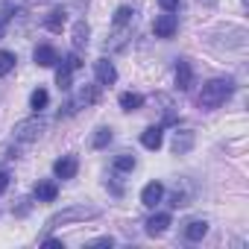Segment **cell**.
Returning <instances> with one entry per match:
<instances>
[{
    "label": "cell",
    "mask_w": 249,
    "mask_h": 249,
    "mask_svg": "<svg viewBox=\"0 0 249 249\" xmlns=\"http://www.w3.org/2000/svg\"><path fill=\"white\" fill-rule=\"evenodd\" d=\"M159 6H161L164 12H176V9H179V0H159Z\"/></svg>",
    "instance_id": "d4e9b609"
},
{
    "label": "cell",
    "mask_w": 249,
    "mask_h": 249,
    "mask_svg": "<svg viewBox=\"0 0 249 249\" xmlns=\"http://www.w3.org/2000/svg\"><path fill=\"white\" fill-rule=\"evenodd\" d=\"M6 185H9V173H6V170H0V194L6 191Z\"/></svg>",
    "instance_id": "4316f807"
},
{
    "label": "cell",
    "mask_w": 249,
    "mask_h": 249,
    "mask_svg": "<svg viewBox=\"0 0 249 249\" xmlns=\"http://www.w3.org/2000/svg\"><path fill=\"white\" fill-rule=\"evenodd\" d=\"M88 36H91L88 24H85V21H76V24H73V47H76V50L88 47Z\"/></svg>",
    "instance_id": "2e32d148"
},
{
    "label": "cell",
    "mask_w": 249,
    "mask_h": 249,
    "mask_svg": "<svg viewBox=\"0 0 249 249\" xmlns=\"http://www.w3.org/2000/svg\"><path fill=\"white\" fill-rule=\"evenodd\" d=\"M191 147H194V132H191V129L176 132V138H173V153H176V156H185Z\"/></svg>",
    "instance_id": "5bb4252c"
},
{
    "label": "cell",
    "mask_w": 249,
    "mask_h": 249,
    "mask_svg": "<svg viewBox=\"0 0 249 249\" xmlns=\"http://www.w3.org/2000/svg\"><path fill=\"white\" fill-rule=\"evenodd\" d=\"M231 91H234V82H231V79H211V82L202 85L196 103H199V108H208V111H211V108L223 106V103L231 97Z\"/></svg>",
    "instance_id": "6da1fadb"
},
{
    "label": "cell",
    "mask_w": 249,
    "mask_h": 249,
    "mask_svg": "<svg viewBox=\"0 0 249 249\" xmlns=\"http://www.w3.org/2000/svg\"><path fill=\"white\" fill-rule=\"evenodd\" d=\"M79 65H82V62H79L76 53H71V56L62 62V68L56 71V85H59V91H68V88H71V76H73V71H76Z\"/></svg>",
    "instance_id": "5b68a950"
},
{
    "label": "cell",
    "mask_w": 249,
    "mask_h": 249,
    "mask_svg": "<svg viewBox=\"0 0 249 249\" xmlns=\"http://www.w3.org/2000/svg\"><path fill=\"white\" fill-rule=\"evenodd\" d=\"M191 85H194V68H191V62L179 59L176 62V88L179 91H191Z\"/></svg>",
    "instance_id": "9c48e42d"
},
{
    "label": "cell",
    "mask_w": 249,
    "mask_h": 249,
    "mask_svg": "<svg viewBox=\"0 0 249 249\" xmlns=\"http://www.w3.org/2000/svg\"><path fill=\"white\" fill-rule=\"evenodd\" d=\"M44 246H50V249H65V243H62L59 237H47V240H44Z\"/></svg>",
    "instance_id": "484cf974"
},
{
    "label": "cell",
    "mask_w": 249,
    "mask_h": 249,
    "mask_svg": "<svg viewBox=\"0 0 249 249\" xmlns=\"http://www.w3.org/2000/svg\"><path fill=\"white\" fill-rule=\"evenodd\" d=\"M135 164H138V161H135V156H129V153H123V156L114 159V170H117V173H132Z\"/></svg>",
    "instance_id": "44dd1931"
},
{
    "label": "cell",
    "mask_w": 249,
    "mask_h": 249,
    "mask_svg": "<svg viewBox=\"0 0 249 249\" xmlns=\"http://www.w3.org/2000/svg\"><path fill=\"white\" fill-rule=\"evenodd\" d=\"M132 21H135V9H132V6H120V9L114 12V18H111L114 27H126V24H132Z\"/></svg>",
    "instance_id": "ffe728a7"
},
{
    "label": "cell",
    "mask_w": 249,
    "mask_h": 249,
    "mask_svg": "<svg viewBox=\"0 0 249 249\" xmlns=\"http://www.w3.org/2000/svg\"><path fill=\"white\" fill-rule=\"evenodd\" d=\"M176 30H179V21H176L173 12H164V15H159V18L153 21V33H156V38H173Z\"/></svg>",
    "instance_id": "277c9868"
},
{
    "label": "cell",
    "mask_w": 249,
    "mask_h": 249,
    "mask_svg": "<svg viewBox=\"0 0 249 249\" xmlns=\"http://www.w3.org/2000/svg\"><path fill=\"white\" fill-rule=\"evenodd\" d=\"M167 229H170V214H164V211H161V214H153V217L147 220V234H150V237H159V234H164Z\"/></svg>",
    "instance_id": "7c38bea8"
},
{
    "label": "cell",
    "mask_w": 249,
    "mask_h": 249,
    "mask_svg": "<svg viewBox=\"0 0 249 249\" xmlns=\"http://www.w3.org/2000/svg\"><path fill=\"white\" fill-rule=\"evenodd\" d=\"M12 132H15V141H36V138L44 132V120L36 114V117H30V120H21Z\"/></svg>",
    "instance_id": "3957f363"
},
{
    "label": "cell",
    "mask_w": 249,
    "mask_h": 249,
    "mask_svg": "<svg viewBox=\"0 0 249 249\" xmlns=\"http://www.w3.org/2000/svg\"><path fill=\"white\" fill-rule=\"evenodd\" d=\"M76 170H79V159H76V156H62V159H56V164H53V173H56L59 179H73Z\"/></svg>",
    "instance_id": "ba28073f"
},
{
    "label": "cell",
    "mask_w": 249,
    "mask_h": 249,
    "mask_svg": "<svg viewBox=\"0 0 249 249\" xmlns=\"http://www.w3.org/2000/svg\"><path fill=\"white\" fill-rule=\"evenodd\" d=\"M36 199L38 202H53L56 199V194H59V185L53 182V179H38V185H36Z\"/></svg>",
    "instance_id": "8fae6325"
},
{
    "label": "cell",
    "mask_w": 249,
    "mask_h": 249,
    "mask_svg": "<svg viewBox=\"0 0 249 249\" xmlns=\"http://www.w3.org/2000/svg\"><path fill=\"white\" fill-rule=\"evenodd\" d=\"M94 76H97L100 85H114L117 82V71H114V65L108 59H97L94 62Z\"/></svg>",
    "instance_id": "52a82bcc"
},
{
    "label": "cell",
    "mask_w": 249,
    "mask_h": 249,
    "mask_svg": "<svg viewBox=\"0 0 249 249\" xmlns=\"http://www.w3.org/2000/svg\"><path fill=\"white\" fill-rule=\"evenodd\" d=\"M111 138H114V135H111V129H108V126H100L91 144H94V150H106V147L111 144Z\"/></svg>",
    "instance_id": "7402d4cb"
},
{
    "label": "cell",
    "mask_w": 249,
    "mask_h": 249,
    "mask_svg": "<svg viewBox=\"0 0 249 249\" xmlns=\"http://www.w3.org/2000/svg\"><path fill=\"white\" fill-rule=\"evenodd\" d=\"M33 59H36L38 68H53V65L59 62V50H56L53 44H38V47L33 50Z\"/></svg>",
    "instance_id": "8992f818"
},
{
    "label": "cell",
    "mask_w": 249,
    "mask_h": 249,
    "mask_svg": "<svg viewBox=\"0 0 249 249\" xmlns=\"http://www.w3.org/2000/svg\"><path fill=\"white\" fill-rule=\"evenodd\" d=\"M47 100H50V94H47L44 88H36V91H33V97H30V106H33V111L38 114V111L47 106Z\"/></svg>",
    "instance_id": "603a6c76"
},
{
    "label": "cell",
    "mask_w": 249,
    "mask_h": 249,
    "mask_svg": "<svg viewBox=\"0 0 249 249\" xmlns=\"http://www.w3.org/2000/svg\"><path fill=\"white\" fill-rule=\"evenodd\" d=\"M208 234V223L205 220H191L188 226H185V237L188 240H202Z\"/></svg>",
    "instance_id": "9a60e30c"
},
{
    "label": "cell",
    "mask_w": 249,
    "mask_h": 249,
    "mask_svg": "<svg viewBox=\"0 0 249 249\" xmlns=\"http://www.w3.org/2000/svg\"><path fill=\"white\" fill-rule=\"evenodd\" d=\"M141 106H144V97H141V94H132V91L120 94V108H123V111H138Z\"/></svg>",
    "instance_id": "ac0fdd59"
},
{
    "label": "cell",
    "mask_w": 249,
    "mask_h": 249,
    "mask_svg": "<svg viewBox=\"0 0 249 249\" xmlns=\"http://www.w3.org/2000/svg\"><path fill=\"white\" fill-rule=\"evenodd\" d=\"M15 53H9V50H0V76H6V73H12V68H15Z\"/></svg>",
    "instance_id": "cb8c5ba5"
},
{
    "label": "cell",
    "mask_w": 249,
    "mask_h": 249,
    "mask_svg": "<svg viewBox=\"0 0 249 249\" xmlns=\"http://www.w3.org/2000/svg\"><path fill=\"white\" fill-rule=\"evenodd\" d=\"M65 21H68V15H65V9H53V12L47 15V21H44V27H47L50 33H62V27H65Z\"/></svg>",
    "instance_id": "d6986e66"
},
{
    "label": "cell",
    "mask_w": 249,
    "mask_h": 249,
    "mask_svg": "<svg viewBox=\"0 0 249 249\" xmlns=\"http://www.w3.org/2000/svg\"><path fill=\"white\" fill-rule=\"evenodd\" d=\"M114 240L111 237H97V240H91V246H111Z\"/></svg>",
    "instance_id": "83f0119b"
},
{
    "label": "cell",
    "mask_w": 249,
    "mask_h": 249,
    "mask_svg": "<svg viewBox=\"0 0 249 249\" xmlns=\"http://www.w3.org/2000/svg\"><path fill=\"white\" fill-rule=\"evenodd\" d=\"M141 144H144L147 150H159V147H161V126H150V129H144Z\"/></svg>",
    "instance_id": "e0dca14e"
},
{
    "label": "cell",
    "mask_w": 249,
    "mask_h": 249,
    "mask_svg": "<svg viewBox=\"0 0 249 249\" xmlns=\"http://www.w3.org/2000/svg\"><path fill=\"white\" fill-rule=\"evenodd\" d=\"M161 196H164V185H161V182H150V185L141 191V205L156 208V205L161 202Z\"/></svg>",
    "instance_id": "30bf717a"
},
{
    "label": "cell",
    "mask_w": 249,
    "mask_h": 249,
    "mask_svg": "<svg viewBox=\"0 0 249 249\" xmlns=\"http://www.w3.org/2000/svg\"><path fill=\"white\" fill-rule=\"evenodd\" d=\"M100 214H103V211H100L97 205H85V202H79V205H71V208L56 211V214L47 220V229H59V226L79 223V220H94V217H100Z\"/></svg>",
    "instance_id": "7a4b0ae2"
},
{
    "label": "cell",
    "mask_w": 249,
    "mask_h": 249,
    "mask_svg": "<svg viewBox=\"0 0 249 249\" xmlns=\"http://www.w3.org/2000/svg\"><path fill=\"white\" fill-rule=\"evenodd\" d=\"M97 97H100L97 85H88V88H82V91H79V97H76L73 103H68L65 108H68V111H76L79 106H91V103H97Z\"/></svg>",
    "instance_id": "4fadbf2b"
}]
</instances>
